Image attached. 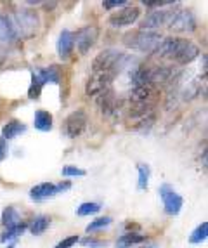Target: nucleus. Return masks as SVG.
Segmentation results:
<instances>
[{
	"label": "nucleus",
	"mask_w": 208,
	"mask_h": 248,
	"mask_svg": "<svg viewBox=\"0 0 208 248\" xmlns=\"http://www.w3.org/2000/svg\"><path fill=\"white\" fill-rule=\"evenodd\" d=\"M61 175L62 177H85V175H87V170H83L75 165H66V167H62Z\"/></svg>",
	"instance_id": "c85d7f7f"
},
{
	"label": "nucleus",
	"mask_w": 208,
	"mask_h": 248,
	"mask_svg": "<svg viewBox=\"0 0 208 248\" xmlns=\"http://www.w3.org/2000/svg\"><path fill=\"white\" fill-rule=\"evenodd\" d=\"M25 132H26V125L23 124V122L11 120L4 125V128H2V139L9 141V139H14V137L21 136V134H25Z\"/></svg>",
	"instance_id": "6ab92c4d"
},
{
	"label": "nucleus",
	"mask_w": 208,
	"mask_h": 248,
	"mask_svg": "<svg viewBox=\"0 0 208 248\" xmlns=\"http://www.w3.org/2000/svg\"><path fill=\"white\" fill-rule=\"evenodd\" d=\"M137 189L139 191H146L148 186H149V177H151V170L149 165H146V163H137Z\"/></svg>",
	"instance_id": "b1692460"
},
{
	"label": "nucleus",
	"mask_w": 208,
	"mask_h": 248,
	"mask_svg": "<svg viewBox=\"0 0 208 248\" xmlns=\"http://www.w3.org/2000/svg\"><path fill=\"white\" fill-rule=\"evenodd\" d=\"M33 125L40 132H50L52 127H54V118H52V115L47 109H37L35 111Z\"/></svg>",
	"instance_id": "dca6fc26"
},
{
	"label": "nucleus",
	"mask_w": 208,
	"mask_h": 248,
	"mask_svg": "<svg viewBox=\"0 0 208 248\" xmlns=\"http://www.w3.org/2000/svg\"><path fill=\"white\" fill-rule=\"evenodd\" d=\"M7 155H9V146H7V141L5 139H2L0 137V163L7 158Z\"/></svg>",
	"instance_id": "72a5a7b5"
},
{
	"label": "nucleus",
	"mask_w": 208,
	"mask_h": 248,
	"mask_svg": "<svg viewBox=\"0 0 208 248\" xmlns=\"http://www.w3.org/2000/svg\"><path fill=\"white\" fill-rule=\"evenodd\" d=\"M113 80H115V77L109 73H92L87 82V87H85V92L89 97H99L101 94L113 89Z\"/></svg>",
	"instance_id": "9d476101"
},
{
	"label": "nucleus",
	"mask_w": 208,
	"mask_h": 248,
	"mask_svg": "<svg viewBox=\"0 0 208 248\" xmlns=\"http://www.w3.org/2000/svg\"><path fill=\"white\" fill-rule=\"evenodd\" d=\"M142 5H146V7H151V9H168V7H177V5H180L179 2H174V0H156V2H149V0H144L142 2Z\"/></svg>",
	"instance_id": "cd10ccee"
},
{
	"label": "nucleus",
	"mask_w": 208,
	"mask_h": 248,
	"mask_svg": "<svg viewBox=\"0 0 208 248\" xmlns=\"http://www.w3.org/2000/svg\"><path fill=\"white\" fill-rule=\"evenodd\" d=\"M146 240H148L146 234H141V232H125V234H121L117 240V245H115V247L117 248H132V247H135V245L144 243Z\"/></svg>",
	"instance_id": "a211bd4d"
},
{
	"label": "nucleus",
	"mask_w": 208,
	"mask_h": 248,
	"mask_svg": "<svg viewBox=\"0 0 208 248\" xmlns=\"http://www.w3.org/2000/svg\"><path fill=\"white\" fill-rule=\"evenodd\" d=\"M179 71L172 66H149V80L151 85L154 89L156 87H166V85H172L175 82V78L179 77Z\"/></svg>",
	"instance_id": "9b49d317"
},
{
	"label": "nucleus",
	"mask_w": 208,
	"mask_h": 248,
	"mask_svg": "<svg viewBox=\"0 0 208 248\" xmlns=\"http://www.w3.org/2000/svg\"><path fill=\"white\" fill-rule=\"evenodd\" d=\"M141 16V9L135 5H127L123 9H118L117 13H113L108 17V25L113 28H125V26L134 25Z\"/></svg>",
	"instance_id": "1a4fd4ad"
},
{
	"label": "nucleus",
	"mask_w": 208,
	"mask_h": 248,
	"mask_svg": "<svg viewBox=\"0 0 208 248\" xmlns=\"http://www.w3.org/2000/svg\"><path fill=\"white\" fill-rule=\"evenodd\" d=\"M2 226H4L5 229L9 228H14V226H17V224L21 222V215L17 214V210L14 207H7L4 212H2Z\"/></svg>",
	"instance_id": "5701e85b"
},
{
	"label": "nucleus",
	"mask_w": 208,
	"mask_h": 248,
	"mask_svg": "<svg viewBox=\"0 0 208 248\" xmlns=\"http://www.w3.org/2000/svg\"><path fill=\"white\" fill-rule=\"evenodd\" d=\"M129 99L132 106H154L156 99V89L151 85H142V87H132L129 94Z\"/></svg>",
	"instance_id": "f8f14e48"
},
{
	"label": "nucleus",
	"mask_w": 208,
	"mask_h": 248,
	"mask_svg": "<svg viewBox=\"0 0 208 248\" xmlns=\"http://www.w3.org/2000/svg\"><path fill=\"white\" fill-rule=\"evenodd\" d=\"M96 101H97V104H99L101 111H103L106 116L115 115V113H118V109L121 108V101L118 99V95L115 94L113 89H109L108 92H104V94H101L99 97H96Z\"/></svg>",
	"instance_id": "ddd939ff"
},
{
	"label": "nucleus",
	"mask_w": 208,
	"mask_h": 248,
	"mask_svg": "<svg viewBox=\"0 0 208 248\" xmlns=\"http://www.w3.org/2000/svg\"><path fill=\"white\" fill-rule=\"evenodd\" d=\"M160 198H162V202H163V208H165L166 215L175 217V215L180 214L184 200L170 184H162V186H160Z\"/></svg>",
	"instance_id": "0eeeda50"
},
{
	"label": "nucleus",
	"mask_w": 208,
	"mask_h": 248,
	"mask_svg": "<svg viewBox=\"0 0 208 248\" xmlns=\"http://www.w3.org/2000/svg\"><path fill=\"white\" fill-rule=\"evenodd\" d=\"M14 247H16V243H14V241H11V245H9L7 248H14Z\"/></svg>",
	"instance_id": "f704fd0d"
},
{
	"label": "nucleus",
	"mask_w": 208,
	"mask_h": 248,
	"mask_svg": "<svg viewBox=\"0 0 208 248\" xmlns=\"http://www.w3.org/2000/svg\"><path fill=\"white\" fill-rule=\"evenodd\" d=\"M80 241V238L76 234H71V236H66L64 240H61L58 245H56V248H73L76 243Z\"/></svg>",
	"instance_id": "473e14b6"
},
{
	"label": "nucleus",
	"mask_w": 208,
	"mask_h": 248,
	"mask_svg": "<svg viewBox=\"0 0 208 248\" xmlns=\"http://www.w3.org/2000/svg\"><path fill=\"white\" fill-rule=\"evenodd\" d=\"M42 87H44V83L38 80V77L33 73L31 77V85H30V91H28V95L31 99H38L40 97V92H42Z\"/></svg>",
	"instance_id": "c756f323"
},
{
	"label": "nucleus",
	"mask_w": 208,
	"mask_h": 248,
	"mask_svg": "<svg viewBox=\"0 0 208 248\" xmlns=\"http://www.w3.org/2000/svg\"><path fill=\"white\" fill-rule=\"evenodd\" d=\"M101 208H103V207H101V203H97V202H85V203H82L78 208H76V215H78V217H87V215L97 214Z\"/></svg>",
	"instance_id": "a878e982"
},
{
	"label": "nucleus",
	"mask_w": 208,
	"mask_h": 248,
	"mask_svg": "<svg viewBox=\"0 0 208 248\" xmlns=\"http://www.w3.org/2000/svg\"><path fill=\"white\" fill-rule=\"evenodd\" d=\"M35 75H37L38 80H40L44 85H45V83H56V85H58V83L61 82V73H59L58 66L42 68V70L35 71Z\"/></svg>",
	"instance_id": "aec40b11"
},
{
	"label": "nucleus",
	"mask_w": 208,
	"mask_h": 248,
	"mask_svg": "<svg viewBox=\"0 0 208 248\" xmlns=\"http://www.w3.org/2000/svg\"><path fill=\"white\" fill-rule=\"evenodd\" d=\"M154 56L163 59H170V61L177 62L180 66H186V64H191L194 59H198L200 47L193 44L191 40H187V38L168 37L162 40Z\"/></svg>",
	"instance_id": "f257e3e1"
},
{
	"label": "nucleus",
	"mask_w": 208,
	"mask_h": 248,
	"mask_svg": "<svg viewBox=\"0 0 208 248\" xmlns=\"http://www.w3.org/2000/svg\"><path fill=\"white\" fill-rule=\"evenodd\" d=\"M87 124H89L87 113L83 111V109H76V111L70 113V115L64 118L61 132H62V136L68 137V139H76V137H80L85 132Z\"/></svg>",
	"instance_id": "20e7f679"
},
{
	"label": "nucleus",
	"mask_w": 208,
	"mask_h": 248,
	"mask_svg": "<svg viewBox=\"0 0 208 248\" xmlns=\"http://www.w3.org/2000/svg\"><path fill=\"white\" fill-rule=\"evenodd\" d=\"M179 7V5H177ZM177 7H168V9H158V11H151L149 14H146V17L141 21V28L144 31H154V30L162 28V26H168L170 21L174 19Z\"/></svg>",
	"instance_id": "39448f33"
},
{
	"label": "nucleus",
	"mask_w": 208,
	"mask_h": 248,
	"mask_svg": "<svg viewBox=\"0 0 208 248\" xmlns=\"http://www.w3.org/2000/svg\"><path fill=\"white\" fill-rule=\"evenodd\" d=\"M56 195H59V187L54 182H40L30 189V198L33 202H45L49 198H54Z\"/></svg>",
	"instance_id": "4468645a"
},
{
	"label": "nucleus",
	"mask_w": 208,
	"mask_h": 248,
	"mask_svg": "<svg viewBox=\"0 0 208 248\" xmlns=\"http://www.w3.org/2000/svg\"><path fill=\"white\" fill-rule=\"evenodd\" d=\"M9 23L13 28L16 40H28V38L35 37L40 26V19L38 14L31 9H21V11H14L13 14H9Z\"/></svg>",
	"instance_id": "f03ea898"
},
{
	"label": "nucleus",
	"mask_w": 208,
	"mask_h": 248,
	"mask_svg": "<svg viewBox=\"0 0 208 248\" xmlns=\"http://www.w3.org/2000/svg\"><path fill=\"white\" fill-rule=\"evenodd\" d=\"M130 5L129 2H125V0H104L103 2V7L106 11H111V9H123Z\"/></svg>",
	"instance_id": "2f4dec72"
},
{
	"label": "nucleus",
	"mask_w": 208,
	"mask_h": 248,
	"mask_svg": "<svg viewBox=\"0 0 208 248\" xmlns=\"http://www.w3.org/2000/svg\"><path fill=\"white\" fill-rule=\"evenodd\" d=\"M16 42V35H14L9 17L5 14H0V46L9 47Z\"/></svg>",
	"instance_id": "f3484780"
},
{
	"label": "nucleus",
	"mask_w": 208,
	"mask_h": 248,
	"mask_svg": "<svg viewBox=\"0 0 208 248\" xmlns=\"http://www.w3.org/2000/svg\"><path fill=\"white\" fill-rule=\"evenodd\" d=\"M163 40V35L158 31H144V30H134L125 33L121 42L130 50H137L142 54H154L158 50L160 44Z\"/></svg>",
	"instance_id": "7ed1b4c3"
},
{
	"label": "nucleus",
	"mask_w": 208,
	"mask_h": 248,
	"mask_svg": "<svg viewBox=\"0 0 208 248\" xmlns=\"http://www.w3.org/2000/svg\"><path fill=\"white\" fill-rule=\"evenodd\" d=\"M113 222L111 217H97V219L90 220V224H89L87 228H85V231L87 232H94V231H99V229H104L108 228L109 224Z\"/></svg>",
	"instance_id": "bb28decb"
},
{
	"label": "nucleus",
	"mask_w": 208,
	"mask_h": 248,
	"mask_svg": "<svg viewBox=\"0 0 208 248\" xmlns=\"http://www.w3.org/2000/svg\"><path fill=\"white\" fill-rule=\"evenodd\" d=\"M82 247L85 248H106L108 247V243L103 240H96V238H92V236H87V238H83V240L78 241Z\"/></svg>",
	"instance_id": "7c9ffc66"
},
{
	"label": "nucleus",
	"mask_w": 208,
	"mask_h": 248,
	"mask_svg": "<svg viewBox=\"0 0 208 248\" xmlns=\"http://www.w3.org/2000/svg\"><path fill=\"white\" fill-rule=\"evenodd\" d=\"M75 47L78 49V52L82 56L90 52V49L96 46L97 38H99V28L94 25H89V26H83V28L76 30L75 33Z\"/></svg>",
	"instance_id": "423d86ee"
},
{
	"label": "nucleus",
	"mask_w": 208,
	"mask_h": 248,
	"mask_svg": "<svg viewBox=\"0 0 208 248\" xmlns=\"http://www.w3.org/2000/svg\"><path fill=\"white\" fill-rule=\"evenodd\" d=\"M207 238H208V222H201L200 226L191 232V236H189V243L198 245V243H201V241L207 240Z\"/></svg>",
	"instance_id": "393cba45"
},
{
	"label": "nucleus",
	"mask_w": 208,
	"mask_h": 248,
	"mask_svg": "<svg viewBox=\"0 0 208 248\" xmlns=\"http://www.w3.org/2000/svg\"><path fill=\"white\" fill-rule=\"evenodd\" d=\"M168 28L175 33H193L196 28H198V21L196 16L193 14V11H186V9H180L177 11L174 16V19L170 21Z\"/></svg>",
	"instance_id": "6e6552de"
},
{
	"label": "nucleus",
	"mask_w": 208,
	"mask_h": 248,
	"mask_svg": "<svg viewBox=\"0 0 208 248\" xmlns=\"http://www.w3.org/2000/svg\"><path fill=\"white\" fill-rule=\"evenodd\" d=\"M75 50V37H73V31L70 30H62L61 35L58 38V54L62 61L71 58V54Z\"/></svg>",
	"instance_id": "2eb2a0df"
},
{
	"label": "nucleus",
	"mask_w": 208,
	"mask_h": 248,
	"mask_svg": "<svg viewBox=\"0 0 208 248\" xmlns=\"http://www.w3.org/2000/svg\"><path fill=\"white\" fill-rule=\"evenodd\" d=\"M50 226V217L47 215H37L33 219L28 222V231L31 232L33 236H38L42 232H45Z\"/></svg>",
	"instance_id": "412c9836"
},
{
	"label": "nucleus",
	"mask_w": 208,
	"mask_h": 248,
	"mask_svg": "<svg viewBox=\"0 0 208 248\" xmlns=\"http://www.w3.org/2000/svg\"><path fill=\"white\" fill-rule=\"evenodd\" d=\"M28 229V222H23L21 220L17 226H14V228H9L5 229V232H2V236H0V243H7V241H14L16 238H19L23 232Z\"/></svg>",
	"instance_id": "4be33fe9"
}]
</instances>
